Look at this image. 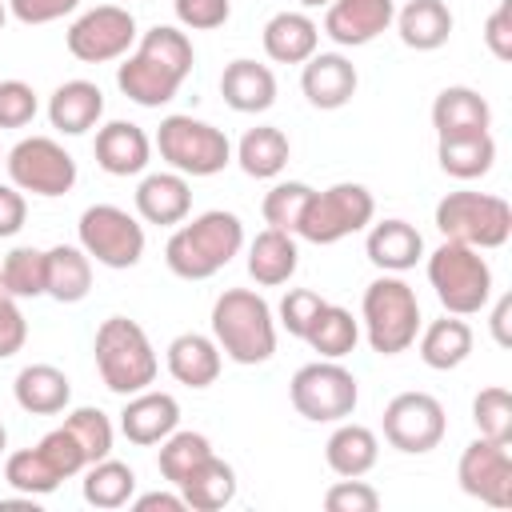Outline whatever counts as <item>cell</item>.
Listing matches in <instances>:
<instances>
[{
    "instance_id": "obj_1",
    "label": "cell",
    "mask_w": 512,
    "mask_h": 512,
    "mask_svg": "<svg viewBox=\"0 0 512 512\" xmlns=\"http://www.w3.org/2000/svg\"><path fill=\"white\" fill-rule=\"evenodd\" d=\"M192 64H196V52H192L188 32L172 24H156L124 56V64L116 68V84L132 104L160 108L176 100L180 84L192 76Z\"/></svg>"
},
{
    "instance_id": "obj_2",
    "label": "cell",
    "mask_w": 512,
    "mask_h": 512,
    "mask_svg": "<svg viewBox=\"0 0 512 512\" xmlns=\"http://www.w3.org/2000/svg\"><path fill=\"white\" fill-rule=\"evenodd\" d=\"M240 248H244L240 216L212 208V212L192 216L188 224H176V232L164 244V264L180 280H208L220 268H228L232 256H240Z\"/></svg>"
},
{
    "instance_id": "obj_3",
    "label": "cell",
    "mask_w": 512,
    "mask_h": 512,
    "mask_svg": "<svg viewBox=\"0 0 512 512\" xmlns=\"http://www.w3.org/2000/svg\"><path fill=\"white\" fill-rule=\"evenodd\" d=\"M212 340L232 364H264L276 352V316L252 288H224L212 304Z\"/></svg>"
},
{
    "instance_id": "obj_4",
    "label": "cell",
    "mask_w": 512,
    "mask_h": 512,
    "mask_svg": "<svg viewBox=\"0 0 512 512\" xmlns=\"http://www.w3.org/2000/svg\"><path fill=\"white\" fill-rule=\"evenodd\" d=\"M420 300L412 292L408 280H400L396 272H384L376 276L368 288H364V300H360V328L372 344V352L380 356H400L416 344L420 336Z\"/></svg>"
},
{
    "instance_id": "obj_5",
    "label": "cell",
    "mask_w": 512,
    "mask_h": 512,
    "mask_svg": "<svg viewBox=\"0 0 512 512\" xmlns=\"http://www.w3.org/2000/svg\"><path fill=\"white\" fill-rule=\"evenodd\" d=\"M92 352H96V372H100L104 388L116 396H132V392L152 388V380L160 372V360H156L148 332L128 316H108L96 328Z\"/></svg>"
},
{
    "instance_id": "obj_6",
    "label": "cell",
    "mask_w": 512,
    "mask_h": 512,
    "mask_svg": "<svg viewBox=\"0 0 512 512\" xmlns=\"http://www.w3.org/2000/svg\"><path fill=\"white\" fill-rule=\"evenodd\" d=\"M428 284L436 288V300L452 316H476L492 300V264L480 256V248L444 240L428 256Z\"/></svg>"
},
{
    "instance_id": "obj_7",
    "label": "cell",
    "mask_w": 512,
    "mask_h": 512,
    "mask_svg": "<svg viewBox=\"0 0 512 512\" xmlns=\"http://www.w3.org/2000/svg\"><path fill=\"white\" fill-rule=\"evenodd\" d=\"M152 144L160 160L180 176H216L232 164V140L224 136V128L184 112L164 116Z\"/></svg>"
},
{
    "instance_id": "obj_8",
    "label": "cell",
    "mask_w": 512,
    "mask_h": 512,
    "mask_svg": "<svg viewBox=\"0 0 512 512\" xmlns=\"http://www.w3.org/2000/svg\"><path fill=\"white\" fill-rule=\"evenodd\" d=\"M436 228L444 240L468 248H504L512 236V204L492 192H448L436 204Z\"/></svg>"
},
{
    "instance_id": "obj_9",
    "label": "cell",
    "mask_w": 512,
    "mask_h": 512,
    "mask_svg": "<svg viewBox=\"0 0 512 512\" xmlns=\"http://www.w3.org/2000/svg\"><path fill=\"white\" fill-rule=\"evenodd\" d=\"M376 216V200L364 184H352V180H340L324 192L312 188L308 204H304V216L296 224V236L308 240V244H336L352 232H364Z\"/></svg>"
},
{
    "instance_id": "obj_10",
    "label": "cell",
    "mask_w": 512,
    "mask_h": 512,
    "mask_svg": "<svg viewBox=\"0 0 512 512\" xmlns=\"http://www.w3.org/2000/svg\"><path fill=\"white\" fill-rule=\"evenodd\" d=\"M288 400L304 420L336 424L356 412L360 388H356V376L340 360H312L296 368V376L288 380Z\"/></svg>"
},
{
    "instance_id": "obj_11",
    "label": "cell",
    "mask_w": 512,
    "mask_h": 512,
    "mask_svg": "<svg viewBox=\"0 0 512 512\" xmlns=\"http://www.w3.org/2000/svg\"><path fill=\"white\" fill-rule=\"evenodd\" d=\"M80 248L104 268H136L144 256V224L120 204H92L76 224Z\"/></svg>"
},
{
    "instance_id": "obj_12",
    "label": "cell",
    "mask_w": 512,
    "mask_h": 512,
    "mask_svg": "<svg viewBox=\"0 0 512 512\" xmlns=\"http://www.w3.org/2000/svg\"><path fill=\"white\" fill-rule=\"evenodd\" d=\"M4 168H8V180L20 192L48 196V200L72 192V184H76V160H72V152L60 140H52V136H24L4 156Z\"/></svg>"
},
{
    "instance_id": "obj_13",
    "label": "cell",
    "mask_w": 512,
    "mask_h": 512,
    "mask_svg": "<svg viewBox=\"0 0 512 512\" xmlns=\"http://www.w3.org/2000/svg\"><path fill=\"white\" fill-rule=\"evenodd\" d=\"M140 40L136 32V16L120 4H96L88 12H80L68 32H64V44L68 52L80 60V64H108V60H120L132 52V44Z\"/></svg>"
},
{
    "instance_id": "obj_14",
    "label": "cell",
    "mask_w": 512,
    "mask_h": 512,
    "mask_svg": "<svg viewBox=\"0 0 512 512\" xmlns=\"http://www.w3.org/2000/svg\"><path fill=\"white\" fill-rule=\"evenodd\" d=\"M380 428H384V440L396 452L424 456L444 440L448 416H444V404L432 392H400V396H392L384 404Z\"/></svg>"
},
{
    "instance_id": "obj_15",
    "label": "cell",
    "mask_w": 512,
    "mask_h": 512,
    "mask_svg": "<svg viewBox=\"0 0 512 512\" xmlns=\"http://www.w3.org/2000/svg\"><path fill=\"white\" fill-rule=\"evenodd\" d=\"M456 480L472 500L492 508H512V452L504 440L476 436L456 464Z\"/></svg>"
},
{
    "instance_id": "obj_16",
    "label": "cell",
    "mask_w": 512,
    "mask_h": 512,
    "mask_svg": "<svg viewBox=\"0 0 512 512\" xmlns=\"http://www.w3.org/2000/svg\"><path fill=\"white\" fill-rule=\"evenodd\" d=\"M396 0H332L324 8V36L340 48H364L392 28Z\"/></svg>"
},
{
    "instance_id": "obj_17",
    "label": "cell",
    "mask_w": 512,
    "mask_h": 512,
    "mask_svg": "<svg viewBox=\"0 0 512 512\" xmlns=\"http://www.w3.org/2000/svg\"><path fill=\"white\" fill-rule=\"evenodd\" d=\"M176 428H180V404L172 392L144 388V392H132L128 404L120 408V432L128 444L152 448L164 436H172Z\"/></svg>"
},
{
    "instance_id": "obj_18",
    "label": "cell",
    "mask_w": 512,
    "mask_h": 512,
    "mask_svg": "<svg viewBox=\"0 0 512 512\" xmlns=\"http://www.w3.org/2000/svg\"><path fill=\"white\" fill-rule=\"evenodd\" d=\"M356 64L340 52H312L304 60V72H300V88L308 96L312 108H324V112H336L344 108L352 96H356Z\"/></svg>"
},
{
    "instance_id": "obj_19",
    "label": "cell",
    "mask_w": 512,
    "mask_h": 512,
    "mask_svg": "<svg viewBox=\"0 0 512 512\" xmlns=\"http://www.w3.org/2000/svg\"><path fill=\"white\" fill-rule=\"evenodd\" d=\"M92 152L108 176H140L152 160V136L132 120H108L96 128Z\"/></svg>"
},
{
    "instance_id": "obj_20",
    "label": "cell",
    "mask_w": 512,
    "mask_h": 512,
    "mask_svg": "<svg viewBox=\"0 0 512 512\" xmlns=\"http://www.w3.org/2000/svg\"><path fill=\"white\" fill-rule=\"evenodd\" d=\"M192 212V188H188V176L180 172H148L140 184H136V216L144 224H160V228H172V224H184Z\"/></svg>"
},
{
    "instance_id": "obj_21",
    "label": "cell",
    "mask_w": 512,
    "mask_h": 512,
    "mask_svg": "<svg viewBox=\"0 0 512 512\" xmlns=\"http://www.w3.org/2000/svg\"><path fill=\"white\" fill-rule=\"evenodd\" d=\"M220 96L232 112H244V116H256V112H268L276 104V76L268 64H256L248 56L224 64L220 72Z\"/></svg>"
},
{
    "instance_id": "obj_22",
    "label": "cell",
    "mask_w": 512,
    "mask_h": 512,
    "mask_svg": "<svg viewBox=\"0 0 512 512\" xmlns=\"http://www.w3.org/2000/svg\"><path fill=\"white\" fill-rule=\"evenodd\" d=\"M432 128L440 136H468V132H488L492 128V108L488 100L468 88V84H448L432 100Z\"/></svg>"
},
{
    "instance_id": "obj_23",
    "label": "cell",
    "mask_w": 512,
    "mask_h": 512,
    "mask_svg": "<svg viewBox=\"0 0 512 512\" xmlns=\"http://www.w3.org/2000/svg\"><path fill=\"white\" fill-rule=\"evenodd\" d=\"M104 116V92L92 80H64L48 96V124L64 136H84Z\"/></svg>"
},
{
    "instance_id": "obj_24",
    "label": "cell",
    "mask_w": 512,
    "mask_h": 512,
    "mask_svg": "<svg viewBox=\"0 0 512 512\" xmlns=\"http://www.w3.org/2000/svg\"><path fill=\"white\" fill-rule=\"evenodd\" d=\"M164 364H168V372H172L176 384H184V388H208V384H216V376H220L224 352H220L216 340L204 336V332H180V336L168 344Z\"/></svg>"
},
{
    "instance_id": "obj_25",
    "label": "cell",
    "mask_w": 512,
    "mask_h": 512,
    "mask_svg": "<svg viewBox=\"0 0 512 512\" xmlns=\"http://www.w3.org/2000/svg\"><path fill=\"white\" fill-rule=\"evenodd\" d=\"M364 252L368 260L380 268V272H408L416 268V260H424V236L408 224V220H380L368 228V240H364Z\"/></svg>"
},
{
    "instance_id": "obj_26",
    "label": "cell",
    "mask_w": 512,
    "mask_h": 512,
    "mask_svg": "<svg viewBox=\"0 0 512 512\" xmlns=\"http://www.w3.org/2000/svg\"><path fill=\"white\" fill-rule=\"evenodd\" d=\"M260 40H264L268 60H276V64H304L320 48V24L308 12H288L284 8V12H276L264 24Z\"/></svg>"
},
{
    "instance_id": "obj_27",
    "label": "cell",
    "mask_w": 512,
    "mask_h": 512,
    "mask_svg": "<svg viewBox=\"0 0 512 512\" xmlns=\"http://www.w3.org/2000/svg\"><path fill=\"white\" fill-rule=\"evenodd\" d=\"M12 396L32 416H56L72 400V380L56 364H24L12 380Z\"/></svg>"
},
{
    "instance_id": "obj_28",
    "label": "cell",
    "mask_w": 512,
    "mask_h": 512,
    "mask_svg": "<svg viewBox=\"0 0 512 512\" xmlns=\"http://www.w3.org/2000/svg\"><path fill=\"white\" fill-rule=\"evenodd\" d=\"M296 264H300V248L292 240V232H280V228H264L256 232V240L248 244V276L260 284V288H280L296 276Z\"/></svg>"
},
{
    "instance_id": "obj_29",
    "label": "cell",
    "mask_w": 512,
    "mask_h": 512,
    "mask_svg": "<svg viewBox=\"0 0 512 512\" xmlns=\"http://www.w3.org/2000/svg\"><path fill=\"white\" fill-rule=\"evenodd\" d=\"M416 340H420L416 344L420 360L428 368H436V372H452V368H460L472 356V328H468L464 316H452V312H444L432 324H420Z\"/></svg>"
},
{
    "instance_id": "obj_30",
    "label": "cell",
    "mask_w": 512,
    "mask_h": 512,
    "mask_svg": "<svg viewBox=\"0 0 512 512\" xmlns=\"http://www.w3.org/2000/svg\"><path fill=\"white\" fill-rule=\"evenodd\" d=\"M392 24L404 48H416V52H436L452 36V12L444 0H408L404 8H396Z\"/></svg>"
},
{
    "instance_id": "obj_31",
    "label": "cell",
    "mask_w": 512,
    "mask_h": 512,
    "mask_svg": "<svg viewBox=\"0 0 512 512\" xmlns=\"http://www.w3.org/2000/svg\"><path fill=\"white\" fill-rule=\"evenodd\" d=\"M176 492L184 496V504H188L192 512H220L224 504L236 500V468L212 452L208 460H200V464L176 484Z\"/></svg>"
},
{
    "instance_id": "obj_32",
    "label": "cell",
    "mask_w": 512,
    "mask_h": 512,
    "mask_svg": "<svg viewBox=\"0 0 512 512\" xmlns=\"http://www.w3.org/2000/svg\"><path fill=\"white\" fill-rule=\"evenodd\" d=\"M324 460L336 476H364L380 460V440L372 428H364L356 420H336V432L324 444Z\"/></svg>"
},
{
    "instance_id": "obj_33",
    "label": "cell",
    "mask_w": 512,
    "mask_h": 512,
    "mask_svg": "<svg viewBox=\"0 0 512 512\" xmlns=\"http://www.w3.org/2000/svg\"><path fill=\"white\" fill-rule=\"evenodd\" d=\"M436 160L452 180H480L496 164V140L492 132H468V136H440Z\"/></svg>"
},
{
    "instance_id": "obj_34",
    "label": "cell",
    "mask_w": 512,
    "mask_h": 512,
    "mask_svg": "<svg viewBox=\"0 0 512 512\" xmlns=\"http://www.w3.org/2000/svg\"><path fill=\"white\" fill-rule=\"evenodd\" d=\"M288 156H292V144H288V136H284L280 128H272V124L248 128V132L240 136V144H236V164H240L244 176H252V180H272V176H280L284 164H288Z\"/></svg>"
},
{
    "instance_id": "obj_35",
    "label": "cell",
    "mask_w": 512,
    "mask_h": 512,
    "mask_svg": "<svg viewBox=\"0 0 512 512\" xmlns=\"http://www.w3.org/2000/svg\"><path fill=\"white\" fill-rule=\"evenodd\" d=\"M92 292V260L80 244L48 248V296L60 304H80Z\"/></svg>"
},
{
    "instance_id": "obj_36",
    "label": "cell",
    "mask_w": 512,
    "mask_h": 512,
    "mask_svg": "<svg viewBox=\"0 0 512 512\" xmlns=\"http://www.w3.org/2000/svg\"><path fill=\"white\" fill-rule=\"evenodd\" d=\"M356 340H360V320L348 308L328 304V300H324V308L312 316V324L304 332V344L312 352H320V360H344L356 348Z\"/></svg>"
},
{
    "instance_id": "obj_37",
    "label": "cell",
    "mask_w": 512,
    "mask_h": 512,
    "mask_svg": "<svg viewBox=\"0 0 512 512\" xmlns=\"http://www.w3.org/2000/svg\"><path fill=\"white\" fill-rule=\"evenodd\" d=\"M80 492H84V504H92V508H104V512L124 508V504L136 496V472H132L124 460H112V456L92 460V464L84 468Z\"/></svg>"
},
{
    "instance_id": "obj_38",
    "label": "cell",
    "mask_w": 512,
    "mask_h": 512,
    "mask_svg": "<svg viewBox=\"0 0 512 512\" xmlns=\"http://www.w3.org/2000/svg\"><path fill=\"white\" fill-rule=\"evenodd\" d=\"M0 280L4 288L16 296V300H36V296H48V252L40 248H12L4 260H0Z\"/></svg>"
},
{
    "instance_id": "obj_39",
    "label": "cell",
    "mask_w": 512,
    "mask_h": 512,
    "mask_svg": "<svg viewBox=\"0 0 512 512\" xmlns=\"http://www.w3.org/2000/svg\"><path fill=\"white\" fill-rule=\"evenodd\" d=\"M212 456V440L204 436V432H184V428H176L172 436H164L160 440V452H156V464H160V476L176 488L200 460H208Z\"/></svg>"
},
{
    "instance_id": "obj_40",
    "label": "cell",
    "mask_w": 512,
    "mask_h": 512,
    "mask_svg": "<svg viewBox=\"0 0 512 512\" xmlns=\"http://www.w3.org/2000/svg\"><path fill=\"white\" fill-rule=\"evenodd\" d=\"M4 480H8V488L24 492V496H48L60 488L64 476L48 464V456L40 448H20L4 460Z\"/></svg>"
},
{
    "instance_id": "obj_41",
    "label": "cell",
    "mask_w": 512,
    "mask_h": 512,
    "mask_svg": "<svg viewBox=\"0 0 512 512\" xmlns=\"http://www.w3.org/2000/svg\"><path fill=\"white\" fill-rule=\"evenodd\" d=\"M308 196H312V188H308L304 180H280V184H272V188L264 192V204H260L264 224L296 236V224H300V216H304Z\"/></svg>"
},
{
    "instance_id": "obj_42",
    "label": "cell",
    "mask_w": 512,
    "mask_h": 512,
    "mask_svg": "<svg viewBox=\"0 0 512 512\" xmlns=\"http://www.w3.org/2000/svg\"><path fill=\"white\" fill-rule=\"evenodd\" d=\"M64 428L76 436V444L84 448V460L92 464V460H104V456H112V440H116V428H112V420L100 412V408H72L68 416H64Z\"/></svg>"
},
{
    "instance_id": "obj_43",
    "label": "cell",
    "mask_w": 512,
    "mask_h": 512,
    "mask_svg": "<svg viewBox=\"0 0 512 512\" xmlns=\"http://www.w3.org/2000/svg\"><path fill=\"white\" fill-rule=\"evenodd\" d=\"M472 424H476L480 436L512 444V392L500 388V384L480 388L476 400H472Z\"/></svg>"
},
{
    "instance_id": "obj_44",
    "label": "cell",
    "mask_w": 512,
    "mask_h": 512,
    "mask_svg": "<svg viewBox=\"0 0 512 512\" xmlns=\"http://www.w3.org/2000/svg\"><path fill=\"white\" fill-rule=\"evenodd\" d=\"M320 308H324V296L320 292H312V288H288L284 300H280V308H276V316H280V328L288 336L304 340V332H308V324H312V316Z\"/></svg>"
},
{
    "instance_id": "obj_45",
    "label": "cell",
    "mask_w": 512,
    "mask_h": 512,
    "mask_svg": "<svg viewBox=\"0 0 512 512\" xmlns=\"http://www.w3.org/2000/svg\"><path fill=\"white\" fill-rule=\"evenodd\" d=\"M324 508L328 512H376L380 508V492L372 484H364L360 476H340L324 492Z\"/></svg>"
},
{
    "instance_id": "obj_46",
    "label": "cell",
    "mask_w": 512,
    "mask_h": 512,
    "mask_svg": "<svg viewBox=\"0 0 512 512\" xmlns=\"http://www.w3.org/2000/svg\"><path fill=\"white\" fill-rule=\"evenodd\" d=\"M40 112V100L32 84L24 80H0V128H24Z\"/></svg>"
},
{
    "instance_id": "obj_47",
    "label": "cell",
    "mask_w": 512,
    "mask_h": 512,
    "mask_svg": "<svg viewBox=\"0 0 512 512\" xmlns=\"http://www.w3.org/2000/svg\"><path fill=\"white\" fill-rule=\"evenodd\" d=\"M44 456H48V464L68 480V476H76V472H84L88 468V460H84V448L76 444V436L60 424V428H52L48 436H40V444H36Z\"/></svg>"
},
{
    "instance_id": "obj_48",
    "label": "cell",
    "mask_w": 512,
    "mask_h": 512,
    "mask_svg": "<svg viewBox=\"0 0 512 512\" xmlns=\"http://www.w3.org/2000/svg\"><path fill=\"white\" fill-rule=\"evenodd\" d=\"M180 28L188 32H212L220 24H228L232 16V0H172Z\"/></svg>"
},
{
    "instance_id": "obj_49",
    "label": "cell",
    "mask_w": 512,
    "mask_h": 512,
    "mask_svg": "<svg viewBox=\"0 0 512 512\" xmlns=\"http://www.w3.org/2000/svg\"><path fill=\"white\" fill-rule=\"evenodd\" d=\"M24 340H28V320H24L20 304H16V296L0 280V360L16 356L24 348Z\"/></svg>"
},
{
    "instance_id": "obj_50",
    "label": "cell",
    "mask_w": 512,
    "mask_h": 512,
    "mask_svg": "<svg viewBox=\"0 0 512 512\" xmlns=\"http://www.w3.org/2000/svg\"><path fill=\"white\" fill-rule=\"evenodd\" d=\"M8 12L20 20V24H52V20H64L80 8V0H4Z\"/></svg>"
},
{
    "instance_id": "obj_51",
    "label": "cell",
    "mask_w": 512,
    "mask_h": 512,
    "mask_svg": "<svg viewBox=\"0 0 512 512\" xmlns=\"http://www.w3.org/2000/svg\"><path fill=\"white\" fill-rule=\"evenodd\" d=\"M484 44L496 60H512V0H500L484 20Z\"/></svg>"
},
{
    "instance_id": "obj_52",
    "label": "cell",
    "mask_w": 512,
    "mask_h": 512,
    "mask_svg": "<svg viewBox=\"0 0 512 512\" xmlns=\"http://www.w3.org/2000/svg\"><path fill=\"white\" fill-rule=\"evenodd\" d=\"M24 220H28V200H24V192H20L12 180L0 184V240L16 236V232L24 228Z\"/></svg>"
},
{
    "instance_id": "obj_53",
    "label": "cell",
    "mask_w": 512,
    "mask_h": 512,
    "mask_svg": "<svg viewBox=\"0 0 512 512\" xmlns=\"http://www.w3.org/2000/svg\"><path fill=\"white\" fill-rule=\"evenodd\" d=\"M128 504L136 512H188V504H184L180 492H144V496H132Z\"/></svg>"
},
{
    "instance_id": "obj_54",
    "label": "cell",
    "mask_w": 512,
    "mask_h": 512,
    "mask_svg": "<svg viewBox=\"0 0 512 512\" xmlns=\"http://www.w3.org/2000/svg\"><path fill=\"white\" fill-rule=\"evenodd\" d=\"M508 316H512V296H500L496 300V308H492V336H496V344L500 348H508L512 344V332H508Z\"/></svg>"
},
{
    "instance_id": "obj_55",
    "label": "cell",
    "mask_w": 512,
    "mask_h": 512,
    "mask_svg": "<svg viewBox=\"0 0 512 512\" xmlns=\"http://www.w3.org/2000/svg\"><path fill=\"white\" fill-rule=\"evenodd\" d=\"M300 4H304V8H328L332 0H300Z\"/></svg>"
},
{
    "instance_id": "obj_56",
    "label": "cell",
    "mask_w": 512,
    "mask_h": 512,
    "mask_svg": "<svg viewBox=\"0 0 512 512\" xmlns=\"http://www.w3.org/2000/svg\"><path fill=\"white\" fill-rule=\"evenodd\" d=\"M4 448H8V428H4V420H0V456H4Z\"/></svg>"
},
{
    "instance_id": "obj_57",
    "label": "cell",
    "mask_w": 512,
    "mask_h": 512,
    "mask_svg": "<svg viewBox=\"0 0 512 512\" xmlns=\"http://www.w3.org/2000/svg\"><path fill=\"white\" fill-rule=\"evenodd\" d=\"M4 20H8V4L0 0V28H4Z\"/></svg>"
}]
</instances>
